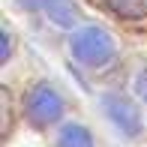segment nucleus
<instances>
[{"mask_svg":"<svg viewBox=\"0 0 147 147\" xmlns=\"http://www.w3.org/2000/svg\"><path fill=\"white\" fill-rule=\"evenodd\" d=\"M72 57L84 66H105L114 57V42L105 30L84 27L72 36Z\"/></svg>","mask_w":147,"mask_h":147,"instance_id":"1","label":"nucleus"},{"mask_svg":"<svg viewBox=\"0 0 147 147\" xmlns=\"http://www.w3.org/2000/svg\"><path fill=\"white\" fill-rule=\"evenodd\" d=\"M27 114H30L33 123L48 126V123H54V120L63 114V102H60V96H57L51 87H36V90L30 93Z\"/></svg>","mask_w":147,"mask_h":147,"instance_id":"2","label":"nucleus"},{"mask_svg":"<svg viewBox=\"0 0 147 147\" xmlns=\"http://www.w3.org/2000/svg\"><path fill=\"white\" fill-rule=\"evenodd\" d=\"M102 105H105V114L111 117V123H114L117 129H123V135H135L138 132V111H135V105H129L126 99L114 96V93H105Z\"/></svg>","mask_w":147,"mask_h":147,"instance_id":"3","label":"nucleus"},{"mask_svg":"<svg viewBox=\"0 0 147 147\" xmlns=\"http://www.w3.org/2000/svg\"><path fill=\"white\" fill-rule=\"evenodd\" d=\"M18 3L27 9H42L60 27H72V21H75V3L72 0H18Z\"/></svg>","mask_w":147,"mask_h":147,"instance_id":"4","label":"nucleus"},{"mask_svg":"<svg viewBox=\"0 0 147 147\" xmlns=\"http://www.w3.org/2000/svg\"><path fill=\"white\" fill-rule=\"evenodd\" d=\"M57 147H93V141H90V132L84 126H66L60 132Z\"/></svg>","mask_w":147,"mask_h":147,"instance_id":"5","label":"nucleus"},{"mask_svg":"<svg viewBox=\"0 0 147 147\" xmlns=\"http://www.w3.org/2000/svg\"><path fill=\"white\" fill-rule=\"evenodd\" d=\"M105 3L120 15H144L147 12V0H105Z\"/></svg>","mask_w":147,"mask_h":147,"instance_id":"6","label":"nucleus"},{"mask_svg":"<svg viewBox=\"0 0 147 147\" xmlns=\"http://www.w3.org/2000/svg\"><path fill=\"white\" fill-rule=\"evenodd\" d=\"M135 93L147 102V69H144V72H138V78H135Z\"/></svg>","mask_w":147,"mask_h":147,"instance_id":"7","label":"nucleus"}]
</instances>
